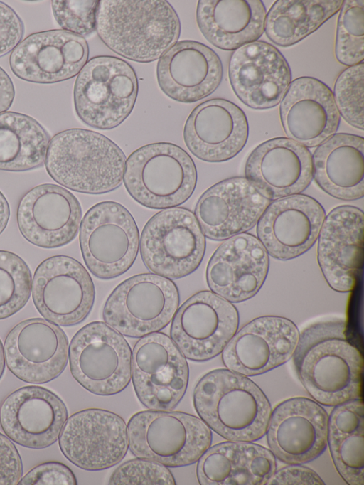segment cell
<instances>
[{
    "instance_id": "e575fe53",
    "label": "cell",
    "mask_w": 364,
    "mask_h": 485,
    "mask_svg": "<svg viewBox=\"0 0 364 485\" xmlns=\"http://www.w3.org/2000/svg\"><path fill=\"white\" fill-rule=\"evenodd\" d=\"M50 137L34 118L25 114H0V170L21 172L45 163Z\"/></svg>"
},
{
    "instance_id": "d6a6232c",
    "label": "cell",
    "mask_w": 364,
    "mask_h": 485,
    "mask_svg": "<svg viewBox=\"0 0 364 485\" xmlns=\"http://www.w3.org/2000/svg\"><path fill=\"white\" fill-rule=\"evenodd\" d=\"M364 139L352 134H333L312 155L313 178L331 196L355 201L364 195Z\"/></svg>"
},
{
    "instance_id": "44dd1931",
    "label": "cell",
    "mask_w": 364,
    "mask_h": 485,
    "mask_svg": "<svg viewBox=\"0 0 364 485\" xmlns=\"http://www.w3.org/2000/svg\"><path fill=\"white\" fill-rule=\"evenodd\" d=\"M325 217L323 206L309 196L279 198L269 203L257 221V238L272 257L291 260L314 245Z\"/></svg>"
},
{
    "instance_id": "277c9868",
    "label": "cell",
    "mask_w": 364,
    "mask_h": 485,
    "mask_svg": "<svg viewBox=\"0 0 364 485\" xmlns=\"http://www.w3.org/2000/svg\"><path fill=\"white\" fill-rule=\"evenodd\" d=\"M125 162L122 150L106 136L73 128L50 139L44 164L50 178L63 187L98 195L121 186Z\"/></svg>"
},
{
    "instance_id": "f35d334b",
    "label": "cell",
    "mask_w": 364,
    "mask_h": 485,
    "mask_svg": "<svg viewBox=\"0 0 364 485\" xmlns=\"http://www.w3.org/2000/svg\"><path fill=\"white\" fill-rule=\"evenodd\" d=\"M363 63L347 68L338 76L333 92L340 116L360 130H363Z\"/></svg>"
},
{
    "instance_id": "4316f807",
    "label": "cell",
    "mask_w": 364,
    "mask_h": 485,
    "mask_svg": "<svg viewBox=\"0 0 364 485\" xmlns=\"http://www.w3.org/2000/svg\"><path fill=\"white\" fill-rule=\"evenodd\" d=\"M245 176L270 201L299 194L313 179L312 154L289 138L270 139L249 155Z\"/></svg>"
},
{
    "instance_id": "7a4b0ae2",
    "label": "cell",
    "mask_w": 364,
    "mask_h": 485,
    "mask_svg": "<svg viewBox=\"0 0 364 485\" xmlns=\"http://www.w3.org/2000/svg\"><path fill=\"white\" fill-rule=\"evenodd\" d=\"M101 41L138 63L160 58L179 38V17L164 0H102L96 18Z\"/></svg>"
},
{
    "instance_id": "d590c367",
    "label": "cell",
    "mask_w": 364,
    "mask_h": 485,
    "mask_svg": "<svg viewBox=\"0 0 364 485\" xmlns=\"http://www.w3.org/2000/svg\"><path fill=\"white\" fill-rule=\"evenodd\" d=\"M342 0H277L266 14L264 32L281 47L293 46L339 11Z\"/></svg>"
},
{
    "instance_id": "e0dca14e",
    "label": "cell",
    "mask_w": 364,
    "mask_h": 485,
    "mask_svg": "<svg viewBox=\"0 0 364 485\" xmlns=\"http://www.w3.org/2000/svg\"><path fill=\"white\" fill-rule=\"evenodd\" d=\"M328 421L315 400L299 397L282 402L271 412L265 433L270 451L288 464L316 459L327 446Z\"/></svg>"
},
{
    "instance_id": "ba28073f",
    "label": "cell",
    "mask_w": 364,
    "mask_h": 485,
    "mask_svg": "<svg viewBox=\"0 0 364 485\" xmlns=\"http://www.w3.org/2000/svg\"><path fill=\"white\" fill-rule=\"evenodd\" d=\"M139 240L132 215L115 201L94 205L80 223L79 242L83 260L90 272L101 279L119 277L132 266Z\"/></svg>"
},
{
    "instance_id": "1f68e13d",
    "label": "cell",
    "mask_w": 364,
    "mask_h": 485,
    "mask_svg": "<svg viewBox=\"0 0 364 485\" xmlns=\"http://www.w3.org/2000/svg\"><path fill=\"white\" fill-rule=\"evenodd\" d=\"M266 8L260 0H200L196 22L205 39L224 50L257 41L264 32Z\"/></svg>"
},
{
    "instance_id": "83f0119b",
    "label": "cell",
    "mask_w": 364,
    "mask_h": 485,
    "mask_svg": "<svg viewBox=\"0 0 364 485\" xmlns=\"http://www.w3.org/2000/svg\"><path fill=\"white\" fill-rule=\"evenodd\" d=\"M363 212L353 206H338L325 217L317 259L327 284L336 292L354 287L363 262Z\"/></svg>"
},
{
    "instance_id": "603a6c76",
    "label": "cell",
    "mask_w": 364,
    "mask_h": 485,
    "mask_svg": "<svg viewBox=\"0 0 364 485\" xmlns=\"http://www.w3.org/2000/svg\"><path fill=\"white\" fill-rule=\"evenodd\" d=\"M68 415L61 398L38 385L16 390L0 407V424L6 435L18 444L31 449H44L54 444Z\"/></svg>"
},
{
    "instance_id": "f1b7e54d",
    "label": "cell",
    "mask_w": 364,
    "mask_h": 485,
    "mask_svg": "<svg viewBox=\"0 0 364 485\" xmlns=\"http://www.w3.org/2000/svg\"><path fill=\"white\" fill-rule=\"evenodd\" d=\"M279 116L287 138L307 148L318 146L335 134L341 119L332 90L309 76L290 83L280 101Z\"/></svg>"
},
{
    "instance_id": "9a60e30c",
    "label": "cell",
    "mask_w": 364,
    "mask_h": 485,
    "mask_svg": "<svg viewBox=\"0 0 364 485\" xmlns=\"http://www.w3.org/2000/svg\"><path fill=\"white\" fill-rule=\"evenodd\" d=\"M63 454L86 471H101L119 464L128 448L127 428L116 413L90 408L70 416L60 434Z\"/></svg>"
},
{
    "instance_id": "7c38bea8",
    "label": "cell",
    "mask_w": 364,
    "mask_h": 485,
    "mask_svg": "<svg viewBox=\"0 0 364 485\" xmlns=\"http://www.w3.org/2000/svg\"><path fill=\"white\" fill-rule=\"evenodd\" d=\"M131 378L135 393L144 407L173 410L188 387L186 358L166 334H147L136 341L132 351Z\"/></svg>"
},
{
    "instance_id": "484cf974",
    "label": "cell",
    "mask_w": 364,
    "mask_h": 485,
    "mask_svg": "<svg viewBox=\"0 0 364 485\" xmlns=\"http://www.w3.org/2000/svg\"><path fill=\"white\" fill-rule=\"evenodd\" d=\"M269 266V255L255 235L242 233L225 240L207 265L211 292L231 303L246 301L262 287Z\"/></svg>"
},
{
    "instance_id": "2e32d148",
    "label": "cell",
    "mask_w": 364,
    "mask_h": 485,
    "mask_svg": "<svg viewBox=\"0 0 364 485\" xmlns=\"http://www.w3.org/2000/svg\"><path fill=\"white\" fill-rule=\"evenodd\" d=\"M4 348L9 370L28 383L43 384L55 379L68 361L65 333L58 325L42 318L17 324L8 333Z\"/></svg>"
},
{
    "instance_id": "4fadbf2b",
    "label": "cell",
    "mask_w": 364,
    "mask_h": 485,
    "mask_svg": "<svg viewBox=\"0 0 364 485\" xmlns=\"http://www.w3.org/2000/svg\"><path fill=\"white\" fill-rule=\"evenodd\" d=\"M33 304L46 320L58 326L80 324L89 315L95 290L86 268L67 255H55L36 267L31 284Z\"/></svg>"
},
{
    "instance_id": "bcb514c9",
    "label": "cell",
    "mask_w": 364,
    "mask_h": 485,
    "mask_svg": "<svg viewBox=\"0 0 364 485\" xmlns=\"http://www.w3.org/2000/svg\"><path fill=\"white\" fill-rule=\"evenodd\" d=\"M15 95L13 82L5 70L0 67V114L11 106Z\"/></svg>"
},
{
    "instance_id": "ffe728a7",
    "label": "cell",
    "mask_w": 364,
    "mask_h": 485,
    "mask_svg": "<svg viewBox=\"0 0 364 485\" xmlns=\"http://www.w3.org/2000/svg\"><path fill=\"white\" fill-rule=\"evenodd\" d=\"M299 337V329L291 320L260 316L234 334L222 351V360L232 371L245 376L260 375L287 362Z\"/></svg>"
},
{
    "instance_id": "9c48e42d",
    "label": "cell",
    "mask_w": 364,
    "mask_h": 485,
    "mask_svg": "<svg viewBox=\"0 0 364 485\" xmlns=\"http://www.w3.org/2000/svg\"><path fill=\"white\" fill-rule=\"evenodd\" d=\"M205 237L188 208L174 207L154 215L145 224L139 240L142 261L151 272L170 279L183 278L200 265Z\"/></svg>"
},
{
    "instance_id": "52a82bcc",
    "label": "cell",
    "mask_w": 364,
    "mask_h": 485,
    "mask_svg": "<svg viewBox=\"0 0 364 485\" xmlns=\"http://www.w3.org/2000/svg\"><path fill=\"white\" fill-rule=\"evenodd\" d=\"M138 88L135 70L127 61L109 55L93 57L78 73L74 84L76 114L92 128L114 129L131 114Z\"/></svg>"
},
{
    "instance_id": "f546056e",
    "label": "cell",
    "mask_w": 364,
    "mask_h": 485,
    "mask_svg": "<svg viewBox=\"0 0 364 485\" xmlns=\"http://www.w3.org/2000/svg\"><path fill=\"white\" fill-rule=\"evenodd\" d=\"M223 75L221 60L209 46L193 40L176 42L159 58L156 78L171 99L192 103L211 95Z\"/></svg>"
},
{
    "instance_id": "8d00e7d4",
    "label": "cell",
    "mask_w": 364,
    "mask_h": 485,
    "mask_svg": "<svg viewBox=\"0 0 364 485\" xmlns=\"http://www.w3.org/2000/svg\"><path fill=\"white\" fill-rule=\"evenodd\" d=\"M28 265L18 255L0 250V320L20 311L31 292Z\"/></svg>"
},
{
    "instance_id": "b9f144b4",
    "label": "cell",
    "mask_w": 364,
    "mask_h": 485,
    "mask_svg": "<svg viewBox=\"0 0 364 485\" xmlns=\"http://www.w3.org/2000/svg\"><path fill=\"white\" fill-rule=\"evenodd\" d=\"M77 479L72 470L60 462H46L37 465L21 478V485H76Z\"/></svg>"
},
{
    "instance_id": "6da1fadb",
    "label": "cell",
    "mask_w": 364,
    "mask_h": 485,
    "mask_svg": "<svg viewBox=\"0 0 364 485\" xmlns=\"http://www.w3.org/2000/svg\"><path fill=\"white\" fill-rule=\"evenodd\" d=\"M292 357L298 378L319 404L336 406L361 398L363 356L348 339L343 319L306 326Z\"/></svg>"
},
{
    "instance_id": "cb8c5ba5",
    "label": "cell",
    "mask_w": 364,
    "mask_h": 485,
    "mask_svg": "<svg viewBox=\"0 0 364 485\" xmlns=\"http://www.w3.org/2000/svg\"><path fill=\"white\" fill-rule=\"evenodd\" d=\"M270 203L245 177H233L207 189L194 215L205 237L225 240L253 228Z\"/></svg>"
},
{
    "instance_id": "3957f363",
    "label": "cell",
    "mask_w": 364,
    "mask_h": 485,
    "mask_svg": "<svg viewBox=\"0 0 364 485\" xmlns=\"http://www.w3.org/2000/svg\"><path fill=\"white\" fill-rule=\"evenodd\" d=\"M193 402L198 417L229 441L261 439L272 412L260 388L247 376L228 368L205 374L194 388Z\"/></svg>"
},
{
    "instance_id": "f6af8a7d",
    "label": "cell",
    "mask_w": 364,
    "mask_h": 485,
    "mask_svg": "<svg viewBox=\"0 0 364 485\" xmlns=\"http://www.w3.org/2000/svg\"><path fill=\"white\" fill-rule=\"evenodd\" d=\"M268 485H323L324 481L311 469L301 464H289L274 471Z\"/></svg>"
},
{
    "instance_id": "7dc6e473",
    "label": "cell",
    "mask_w": 364,
    "mask_h": 485,
    "mask_svg": "<svg viewBox=\"0 0 364 485\" xmlns=\"http://www.w3.org/2000/svg\"><path fill=\"white\" fill-rule=\"evenodd\" d=\"M10 217V207L7 199L0 191V234L7 226Z\"/></svg>"
},
{
    "instance_id": "8992f818",
    "label": "cell",
    "mask_w": 364,
    "mask_h": 485,
    "mask_svg": "<svg viewBox=\"0 0 364 485\" xmlns=\"http://www.w3.org/2000/svg\"><path fill=\"white\" fill-rule=\"evenodd\" d=\"M127 428L133 455L167 467L194 464L210 447L213 439L211 430L200 417L172 410L138 412L129 419Z\"/></svg>"
},
{
    "instance_id": "4dcf8cb0",
    "label": "cell",
    "mask_w": 364,
    "mask_h": 485,
    "mask_svg": "<svg viewBox=\"0 0 364 485\" xmlns=\"http://www.w3.org/2000/svg\"><path fill=\"white\" fill-rule=\"evenodd\" d=\"M277 469L276 457L252 442L229 441L210 447L198 459L201 485H263Z\"/></svg>"
},
{
    "instance_id": "74e56055",
    "label": "cell",
    "mask_w": 364,
    "mask_h": 485,
    "mask_svg": "<svg viewBox=\"0 0 364 485\" xmlns=\"http://www.w3.org/2000/svg\"><path fill=\"white\" fill-rule=\"evenodd\" d=\"M334 53L346 66L363 63L364 1L346 0L339 10Z\"/></svg>"
},
{
    "instance_id": "5b68a950",
    "label": "cell",
    "mask_w": 364,
    "mask_h": 485,
    "mask_svg": "<svg viewBox=\"0 0 364 485\" xmlns=\"http://www.w3.org/2000/svg\"><path fill=\"white\" fill-rule=\"evenodd\" d=\"M123 183L129 196L151 209L185 203L193 193L197 169L191 156L170 142L144 145L126 159Z\"/></svg>"
},
{
    "instance_id": "7bdbcfd3",
    "label": "cell",
    "mask_w": 364,
    "mask_h": 485,
    "mask_svg": "<svg viewBox=\"0 0 364 485\" xmlns=\"http://www.w3.org/2000/svg\"><path fill=\"white\" fill-rule=\"evenodd\" d=\"M23 23L9 6L0 1V57L13 50L23 35Z\"/></svg>"
},
{
    "instance_id": "ac0fdd59",
    "label": "cell",
    "mask_w": 364,
    "mask_h": 485,
    "mask_svg": "<svg viewBox=\"0 0 364 485\" xmlns=\"http://www.w3.org/2000/svg\"><path fill=\"white\" fill-rule=\"evenodd\" d=\"M89 47L82 36L63 29L32 33L12 50L9 65L18 78L51 84L78 75L87 62Z\"/></svg>"
},
{
    "instance_id": "ab89813d",
    "label": "cell",
    "mask_w": 364,
    "mask_h": 485,
    "mask_svg": "<svg viewBox=\"0 0 364 485\" xmlns=\"http://www.w3.org/2000/svg\"><path fill=\"white\" fill-rule=\"evenodd\" d=\"M112 485L176 484L167 467L154 460L137 457L120 464L109 479Z\"/></svg>"
},
{
    "instance_id": "836d02e7",
    "label": "cell",
    "mask_w": 364,
    "mask_h": 485,
    "mask_svg": "<svg viewBox=\"0 0 364 485\" xmlns=\"http://www.w3.org/2000/svg\"><path fill=\"white\" fill-rule=\"evenodd\" d=\"M363 425L361 398L334 406L328 417L327 444L337 471L349 485L364 481Z\"/></svg>"
},
{
    "instance_id": "5bb4252c",
    "label": "cell",
    "mask_w": 364,
    "mask_h": 485,
    "mask_svg": "<svg viewBox=\"0 0 364 485\" xmlns=\"http://www.w3.org/2000/svg\"><path fill=\"white\" fill-rule=\"evenodd\" d=\"M170 328V337L193 361L203 362L219 355L239 324L235 307L211 291L198 292L178 308Z\"/></svg>"
},
{
    "instance_id": "8fae6325",
    "label": "cell",
    "mask_w": 364,
    "mask_h": 485,
    "mask_svg": "<svg viewBox=\"0 0 364 485\" xmlns=\"http://www.w3.org/2000/svg\"><path fill=\"white\" fill-rule=\"evenodd\" d=\"M179 301L178 287L171 279L154 273L136 275L112 291L102 316L122 335L141 338L165 328L176 312Z\"/></svg>"
},
{
    "instance_id": "60d3db41",
    "label": "cell",
    "mask_w": 364,
    "mask_h": 485,
    "mask_svg": "<svg viewBox=\"0 0 364 485\" xmlns=\"http://www.w3.org/2000/svg\"><path fill=\"white\" fill-rule=\"evenodd\" d=\"M100 1H52L53 16L63 30L80 36L96 31V18Z\"/></svg>"
},
{
    "instance_id": "c3c4849f",
    "label": "cell",
    "mask_w": 364,
    "mask_h": 485,
    "mask_svg": "<svg viewBox=\"0 0 364 485\" xmlns=\"http://www.w3.org/2000/svg\"><path fill=\"white\" fill-rule=\"evenodd\" d=\"M5 365H6V361H5V355H4V346L1 343V341L0 340V380L3 375L4 370H5Z\"/></svg>"
},
{
    "instance_id": "7402d4cb",
    "label": "cell",
    "mask_w": 364,
    "mask_h": 485,
    "mask_svg": "<svg viewBox=\"0 0 364 485\" xmlns=\"http://www.w3.org/2000/svg\"><path fill=\"white\" fill-rule=\"evenodd\" d=\"M229 80L235 95L247 107L277 106L291 82V72L282 53L263 41L245 44L232 54Z\"/></svg>"
},
{
    "instance_id": "d4e9b609",
    "label": "cell",
    "mask_w": 364,
    "mask_h": 485,
    "mask_svg": "<svg viewBox=\"0 0 364 485\" xmlns=\"http://www.w3.org/2000/svg\"><path fill=\"white\" fill-rule=\"evenodd\" d=\"M249 126L243 110L223 98L198 105L188 115L183 140L191 153L206 162L228 161L245 146Z\"/></svg>"
},
{
    "instance_id": "ee69618b",
    "label": "cell",
    "mask_w": 364,
    "mask_h": 485,
    "mask_svg": "<svg viewBox=\"0 0 364 485\" xmlns=\"http://www.w3.org/2000/svg\"><path fill=\"white\" fill-rule=\"evenodd\" d=\"M23 475L21 456L14 444L0 432V485L18 484Z\"/></svg>"
},
{
    "instance_id": "30bf717a",
    "label": "cell",
    "mask_w": 364,
    "mask_h": 485,
    "mask_svg": "<svg viewBox=\"0 0 364 485\" xmlns=\"http://www.w3.org/2000/svg\"><path fill=\"white\" fill-rule=\"evenodd\" d=\"M68 360L74 379L95 395H116L130 383V346L123 335L105 322L89 323L74 335Z\"/></svg>"
},
{
    "instance_id": "d6986e66",
    "label": "cell",
    "mask_w": 364,
    "mask_h": 485,
    "mask_svg": "<svg viewBox=\"0 0 364 485\" xmlns=\"http://www.w3.org/2000/svg\"><path fill=\"white\" fill-rule=\"evenodd\" d=\"M82 219L78 199L68 190L43 183L21 198L16 220L22 236L32 245L53 249L68 245L76 237Z\"/></svg>"
}]
</instances>
